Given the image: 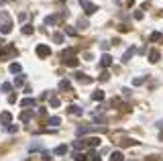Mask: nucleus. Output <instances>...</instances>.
Masks as SVG:
<instances>
[{"label": "nucleus", "mask_w": 163, "mask_h": 161, "mask_svg": "<svg viewBox=\"0 0 163 161\" xmlns=\"http://www.w3.org/2000/svg\"><path fill=\"white\" fill-rule=\"evenodd\" d=\"M12 31V19L8 16V12H0V33L2 35H8Z\"/></svg>", "instance_id": "obj_1"}, {"label": "nucleus", "mask_w": 163, "mask_h": 161, "mask_svg": "<svg viewBox=\"0 0 163 161\" xmlns=\"http://www.w3.org/2000/svg\"><path fill=\"white\" fill-rule=\"evenodd\" d=\"M12 55H16V47L14 45H8V47H4V49H0V61H6Z\"/></svg>", "instance_id": "obj_2"}, {"label": "nucleus", "mask_w": 163, "mask_h": 161, "mask_svg": "<svg viewBox=\"0 0 163 161\" xmlns=\"http://www.w3.org/2000/svg\"><path fill=\"white\" fill-rule=\"evenodd\" d=\"M80 6L84 8V12H86V14H94V12L98 10V6H96V4H92L90 0H80Z\"/></svg>", "instance_id": "obj_3"}, {"label": "nucleus", "mask_w": 163, "mask_h": 161, "mask_svg": "<svg viewBox=\"0 0 163 161\" xmlns=\"http://www.w3.org/2000/svg\"><path fill=\"white\" fill-rule=\"evenodd\" d=\"M35 53H37V57L45 59V57H49V55H51V49H49V47H47V45H37Z\"/></svg>", "instance_id": "obj_4"}, {"label": "nucleus", "mask_w": 163, "mask_h": 161, "mask_svg": "<svg viewBox=\"0 0 163 161\" xmlns=\"http://www.w3.org/2000/svg\"><path fill=\"white\" fill-rule=\"evenodd\" d=\"M84 145H86V147H98V145H100V137H90V139H84Z\"/></svg>", "instance_id": "obj_5"}, {"label": "nucleus", "mask_w": 163, "mask_h": 161, "mask_svg": "<svg viewBox=\"0 0 163 161\" xmlns=\"http://www.w3.org/2000/svg\"><path fill=\"white\" fill-rule=\"evenodd\" d=\"M61 16H67V12H65V14L61 12V14H53V16H47V19H45V23H47V24H55V23L59 21V19H61Z\"/></svg>", "instance_id": "obj_6"}, {"label": "nucleus", "mask_w": 163, "mask_h": 161, "mask_svg": "<svg viewBox=\"0 0 163 161\" xmlns=\"http://www.w3.org/2000/svg\"><path fill=\"white\" fill-rule=\"evenodd\" d=\"M100 65H102V68H110V65H112V57H110L108 53H104L102 59H100Z\"/></svg>", "instance_id": "obj_7"}, {"label": "nucleus", "mask_w": 163, "mask_h": 161, "mask_svg": "<svg viewBox=\"0 0 163 161\" xmlns=\"http://www.w3.org/2000/svg\"><path fill=\"white\" fill-rule=\"evenodd\" d=\"M10 120H12L10 112H2V114H0V125H10Z\"/></svg>", "instance_id": "obj_8"}, {"label": "nucleus", "mask_w": 163, "mask_h": 161, "mask_svg": "<svg viewBox=\"0 0 163 161\" xmlns=\"http://www.w3.org/2000/svg\"><path fill=\"white\" fill-rule=\"evenodd\" d=\"M76 80H78V82H82V84H90V82H92V78H88L86 73L78 71V73H76Z\"/></svg>", "instance_id": "obj_9"}, {"label": "nucleus", "mask_w": 163, "mask_h": 161, "mask_svg": "<svg viewBox=\"0 0 163 161\" xmlns=\"http://www.w3.org/2000/svg\"><path fill=\"white\" fill-rule=\"evenodd\" d=\"M159 57H161V53H159L157 49H153L151 53H149V61H151V63H157V61H159Z\"/></svg>", "instance_id": "obj_10"}, {"label": "nucleus", "mask_w": 163, "mask_h": 161, "mask_svg": "<svg viewBox=\"0 0 163 161\" xmlns=\"http://www.w3.org/2000/svg\"><path fill=\"white\" fill-rule=\"evenodd\" d=\"M73 53H76V49H65V51L61 53V59H63V61H67V59L73 57Z\"/></svg>", "instance_id": "obj_11"}, {"label": "nucleus", "mask_w": 163, "mask_h": 161, "mask_svg": "<svg viewBox=\"0 0 163 161\" xmlns=\"http://www.w3.org/2000/svg\"><path fill=\"white\" fill-rule=\"evenodd\" d=\"M67 68H78V63H80V59L78 57H71V59H67V61H63Z\"/></svg>", "instance_id": "obj_12"}, {"label": "nucleus", "mask_w": 163, "mask_h": 161, "mask_svg": "<svg viewBox=\"0 0 163 161\" xmlns=\"http://www.w3.org/2000/svg\"><path fill=\"white\" fill-rule=\"evenodd\" d=\"M110 161H124V155H122L120 151H114L112 157H110Z\"/></svg>", "instance_id": "obj_13"}, {"label": "nucleus", "mask_w": 163, "mask_h": 161, "mask_svg": "<svg viewBox=\"0 0 163 161\" xmlns=\"http://www.w3.org/2000/svg\"><path fill=\"white\" fill-rule=\"evenodd\" d=\"M21 106H24V108H29V106H35V98H24L23 102H21Z\"/></svg>", "instance_id": "obj_14"}, {"label": "nucleus", "mask_w": 163, "mask_h": 161, "mask_svg": "<svg viewBox=\"0 0 163 161\" xmlns=\"http://www.w3.org/2000/svg\"><path fill=\"white\" fill-rule=\"evenodd\" d=\"M133 55H135V49H128L127 53H124V57H122V61H124V63H128V61H130V57H133Z\"/></svg>", "instance_id": "obj_15"}, {"label": "nucleus", "mask_w": 163, "mask_h": 161, "mask_svg": "<svg viewBox=\"0 0 163 161\" xmlns=\"http://www.w3.org/2000/svg\"><path fill=\"white\" fill-rule=\"evenodd\" d=\"M67 153V147L65 145H59V147H55V155H65Z\"/></svg>", "instance_id": "obj_16"}, {"label": "nucleus", "mask_w": 163, "mask_h": 161, "mask_svg": "<svg viewBox=\"0 0 163 161\" xmlns=\"http://www.w3.org/2000/svg\"><path fill=\"white\" fill-rule=\"evenodd\" d=\"M92 127L90 125H86V127H78V135H86V133H90Z\"/></svg>", "instance_id": "obj_17"}, {"label": "nucleus", "mask_w": 163, "mask_h": 161, "mask_svg": "<svg viewBox=\"0 0 163 161\" xmlns=\"http://www.w3.org/2000/svg\"><path fill=\"white\" fill-rule=\"evenodd\" d=\"M92 100H98V102H100V100H104V92H100V90H98V92H94L92 94Z\"/></svg>", "instance_id": "obj_18"}, {"label": "nucleus", "mask_w": 163, "mask_h": 161, "mask_svg": "<svg viewBox=\"0 0 163 161\" xmlns=\"http://www.w3.org/2000/svg\"><path fill=\"white\" fill-rule=\"evenodd\" d=\"M73 159H76V161H86L88 157H86L84 153H80V151H76V153H73Z\"/></svg>", "instance_id": "obj_19"}, {"label": "nucleus", "mask_w": 163, "mask_h": 161, "mask_svg": "<svg viewBox=\"0 0 163 161\" xmlns=\"http://www.w3.org/2000/svg\"><path fill=\"white\" fill-rule=\"evenodd\" d=\"M21 69H23V68H21V63H10V71H12V73H21Z\"/></svg>", "instance_id": "obj_20"}, {"label": "nucleus", "mask_w": 163, "mask_h": 161, "mask_svg": "<svg viewBox=\"0 0 163 161\" xmlns=\"http://www.w3.org/2000/svg\"><path fill=\"white\" fill-rule=\"evenodd\" d=\"M161 39H163L161 33H157V31H155V33H151V41H153V43H155V41H161Z\"/></svg>", "instance_id": "obj_21"}, {"label": "nucleus", "mask_w": 163, "mask_h": 161, "mask_svg": "<svg viewBox=\"0 0 163 161\" xmlns=\"http://www.w3.org/2000/svg\"><path fill=\"white\" fill-rule=\"evenodd\" d=\"M59 122H61V120H59V116H51V118H49V125H51V127H57Z\"/></svg>", "instance_id": "obj_22"}, {"label": "nucleus", "mask_w": 163, "mask_h": 161, "mask_svg": "<svg viewBox=\"0 0 163 161\" xmlns=\"http://www.w3.org/2000/svg\"><path fill=\"white\" fill-rule=\"evenodd\" d=\"M70 112H71V114H82L84 110H82L80 106H70Z\"/></svg>", "instance_id": "obj_23"}, {"label": "nucleus", "mask_w": 163, "mask_h": 161, "mask_svg": "<svg viewBox=\"0 0 163 161\" xmlns=\"http://www.w3.org/2000/svg\"><path fill=\"white\" fill-rule=\"evenodd\" d=\"M59 88H61V90H70V82L61 80V82H59Z\"/></svg>", "instance_id": "obj_24"}, {"label": "nucleus", "mask_w": 163, "mask_h": 161, "mask_svg": "<svg viewBox=\"0 0 163 161\" xmlns=\"http://www.w3.org/2000/svg\"><path fill=\"white\" fill-rule=\"evenodd\" d=\"M33 33V27H31V24H24L23 27V35H31Z\"/></svg>", "instance_id": "obj_25"}, {"label": "nucleus", "mask_w": 163, "mask_h": 161, "mask_svg": "<svg viewBox=\"0 0 163 161\" xmlns=\"http://www.w3.org/2000/svg\"><path fill=\"white\" fill-rule=\"evenodd\" d=\"M53 41H55V43H63V35L55 33V35H53Z\"/></svg>", "instance_id": "obj_26"}, {"label": "nucleus", "mask_w": 163, "mask_h": 161, "mask_svg": "<svg viewBox=\"0 0 163 161\" xmlns=\"http://www.w3.org/2000/svg\"><path fill=\"white\" fill-rule=\"evenodd\" d=\"M24 84V78L23 76H21V78H16V80H14V86H16V88H21V86H23Z\"/></svg>", "instance_id": "obj_27"}, {"label": "nucleus", "mask_w": 163, "mask_h": 161, "mask_svg": "<svg viewBox=\"0 0 163 161\" xmlns=\"http://www.w3.org/2000/svg\"><path fill=\"white\" fill-rule=\"evenodd\" d=\"M31 116H33V112H29V110H27V112H23V114H21V120H29Z\"/></svg>", "instance_id": "obj_28"}, {"label": "nucleus", "mask_w": 163, "mask_h": 161, "mask_svg": "<svg viewBox=\"0 0 163 161\" xmlns=\"http://www.w3.org/2000/svg\"><path fill=\"white\" fill-rule=\"evenodd\" d=\"M10 90H12V84H8V82L2 84V92H10Z\"/></svg>", "instance_id": "obj_29"}, {"label": "nucleus", "mask_w": 163, "mask_h": 161, "mask_svg": "<svg viewBox=\"0 0 163 161\" xmlns=\"http://www.w3.org/2000/svg\"><path fill=\"white\" fill-rule=\"evenodd\" d=\"M57 106H59V98L53 96V98H51V108H57Z\"/></svg>", "instance_id": "obj_30"}, {"label": "nucleus", "mask_w": 163, "mask_h": 161, "mask_svg": "<svg viewBox=\"0 0 163 161\" xmlns=\"http://www.w3.org/2000/svg\"><path fill=\"white\" fill-rule=\"evenodd\" d=\"M143 82H145V78H135V80H133V86H141Z\"/></svg>", "instance_id": "obj_31"}, {"label": "nucleus", "mask_w": 163, "mask_h": 161, "mask_svg": "<svg viewBox=\"0 0 163 161\" xmlns=\"http://www.w3.org/2000/svg\"><path fill=\"white\" fill-rule=\"evenodd\" d=\"M78 24H80V29H86V27H88V21H82V19H80V23H78Z\"/></svg>", "instance_id": "obj_32"}, {"label": "nucleus", "mask_w": 163, "mask_h": 161, "mask_svg": "<svg viewBox=\"0 0 163 161\" xmlns=\"http://www.w3.org/2000/svg\"><path fill=\"white\" fill-rule=\"evenodd\" d=\"M135 19H137V21H141V19H143V12L137 10V12H135Z\"/></svg>", "instance_id": "obj_33"}, {"label": "nucleus", "mask_w": 163, "mask_h": 161, "mask_svg": "<svg viewBox=\"0 0 163 161\" xmlns=\"http://www.w3.org/2000/svg\"><path fill=\"white\" fill-rule=\"evenodd\" d=\"M100 80H102V82H106V80H108V73H106V71H102V76H100Z\"/></svg>", "instance_id": "obj_34"}, {"label": "nucleus", "mask_w": 163, "mask_h": 161, "mask_svg": "<svg viewBox=\"0 0 163 161\" xmlns=\"http://www.w3.org/2000/svg\"><path fill=\"white\" fill-rule=\"evenodd\" d=\"M90 157H92V161H102V159H100V157H96L94 153H90Z\"/></svg>", "instance_id": "obj_35"}, {"label": "nucleus", "mask_w": 163, "mask_h": 161, "mask_svg": "<svg viewBox=\"0 0 163 161\" xmlns=\"http://www.w3.org/2000/svg\"><path fill=\"white\" fill-rule=\"evenodd\" d=\"M161 139H163V135H161Z\"/></svg>", "instance_id": "obj_36"}]
</instances>
